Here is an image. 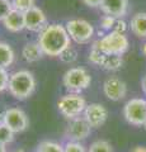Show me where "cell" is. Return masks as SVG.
<instances>
[{"mask_svg":"<svg viewBox=\"0 0 146 152\" xmlns=\"http://www.w3.org/2000/svg\"><path fill=\"white\" fill-rule=\"evenodd\" d=\"M81 1L89 8H99L102 5L103 0H81Z\"/></svg>","mask_w":146,"mask_h":152,"instance_id":"f546056e","label":"cell"},{"mask_svg":"<svg viewBox=\"0 0 146 152\" xmlns=\"http://www.w3.org/2000/svg\"><path fill=\"white\" fill-rule=\"evenodd\" d=\"M13 9L14 8H13L12 0H0V22H3Z\"/></svg>","mask_w":146,"mask_h":152,"instance_id":"484cf974","label":"cell"},{"mask_svg":"<svg viewBox=\"0 0 146 152\" xmlns=\"http://www.w3.org/2000/svg\"><path fill=\"white\" fill-rule=\"evenodd\" d=\"M122 65H123V58H122V56L106 55L101 67L106 71H117L122 67Z\"/></svg>","mask_w":146,"mask_h":152,"instance_id":"ac0fdd59","label":"cell"},{"mask_svg":"<svg viewBox=\"0 0 146 152\" xmlns=\"http://www.w3.org/2000/svg\"><path fill=\"white\" fill-rule=\"evenodd\" d=\"M3 26L7 31L12 33H19L23 29H26V22H24V13L18 12L15 9L9 13V15L3 20Z\"/></svg>","mask_w":146,"mask_h":152,"instance_id":"5bb4252c","label":"cell"},{"mask_svg":"<svg viewBox=\"0 0 146 152\" xmlns=\"http://www.w3.org/2000/svg\"><path fill=\"white\" fill-rule=\"evenodd\" d=\"M141 52H142V53L146 56V42L142 45V47H141Z\"/></svg>","mask_w":146,"mask_h":152,"instance_id":"836d02e7","label":"cell"},{"mask_svg":"<svg viewBox=\"0 0 146 152\" xmlns=\"http://www.w3.org/2000/svg\"><path fill=\"white\" fill-rule=\"evenodd\" d=\"M83 117L87 119L92 128H99L108 119V109L101 103H92L87 105Z\"/></svg>","mask_w":146,"mask_h":152,"instance_id":"8fae6325","label":"cell"},{"mask_svg":"<svg viewBox=\"0 0 146 152\" xmlns=\"http://www.w3.org/2000/svg\"><path fill=\"white\" fill-rule=\"evenodd\" d=\"M88 152H113L112 145L106 140H97L89 146Z\"/></svg>","mask_w":146,"mask_h":152,"instance_id":"7402d4cb","label":"cell"},{"mask_svg":"<svg viewBox=\"0 0 146 152\" xmlns=\"http://www.w3.org/2000/svg\"><path fill=\"white\" fill-rule=\"evenodd\" d=\"M4 112H5V110H0V122H3V115H4Z\"/></svg>","mask_w":146,"mask_h":152,"instance_id":"e575fe53","label":"cell"},{"mask_svg":"<svg viewBox=\"0 0 146 152\" xmlns=\"http://www.w3.org/2000/svg\"><path fill=\"white\" fill-rule=\"evenodd\" d=\"M13 152H24L23 150H15V151H13Z\"/></svg>","mask_w":146,"mask_h":152,"instance_id":"d590c367","label":"cell"},{"mask_svg":"<svg viewBox=\"0 0 146 152\" xmlns=\"http://www.w3.org/2000/svg\"><path fill=\"white\" fill-rule=\"evenodd\" d=\"M24 22H26V29L37 33H40L48 24L47 23V15L38 7H33L24 13Z\"/></svg>","mask_w":146,"mask_h":152,"instance_id":"7c38bea8","label":"cell"},{"mask_svg":"<svg viewBox=\"0 0 146 152\" xmlns=\"http://www.w3.org/2000/svg\"><path fill=\"white\" fill-rule=\"evenodd\" d=\"M125 119L134 126L146 124V100L141 98H134L123 107Z\"/></svg>","mask_w":146,"mask_h":152,"instance_id":"52a82bcc","label":"cell"},{"mask_svg":"<svg viewBox=\"0 0 146 152\" xmlns=\"http://www.w3.org/2000/svg\"><path fill=\"white\" fill-rule=\"evenodd\" d=\"M64 152H88L85 146L76 141H67L64 145Z\"/></svg>","mask_w":146,"mask_h":152,"instance_id":"d4e9b609","label":"cell"},{"mask_svg":"<svg viewBox=\"0 0 146 152\" xmlns=\"http://www.w3.org/2000/svg\"><path fill=\"white\" fill-rule=\"evenodd\" d=\"M0 152H8L5 145H1V143H0Z\"/></svg>","mask_w":146,"mask_h":152,"instance_id":"d6a6232c","label":"cell"},{"mask_svg":"<svg viewBox=\"0 0 146 152\" xmlns=\"http://www.w3.org/2000/svg\"><path fill=\"white\" fill-rule=\"evenodd\" d=\"M14 133L8 126H5L3 122H0V143L8 146L14 141Z\"/></svg>","mask_w":146,"mask_h":152,"instance_id":"603a6c76","label":"cell"},{"mask_svg":"<svg viewBox=\"0 0 146 152\" xmlns=\"http://www.w3.org/2000/svg\"><path fill=\"white\" fill-rule=\"evenodd\" d=\"M3 123L8 126L14 133H22L29 127V119L23 109L12 107L5 109L3 115Z\"/></svg>","mask_w":146,"mask_h":152,"instance_id":"ba28073f","label":"cell"},{"mask_svg":"<svg viewBox=\"0 0 146 152\" xmlns=\"http://www.w3.org/2000/svg\"><path fill=\"white\" fill-rule=\"evenodd\" d=\"M37 42L41 46L45 56L50 57H59L64 50L71 46V38L66 28L59 23L47 24L38 33Z\"/></svg>","mask_w":146,"mask_h":152,"instance_id":"6da1fadb","label":"cell"},{"mask_svg":"<svg viewBox=\"0 0 146 152\" xmlns=\"http://www.w3.org/2000/svg\"><path fill=\"white\" fill-rule=\"evenodd\" d=\"M104 57H106V55L93 43L92 48H90V52H89V56H88V61H89V62L101 67L102 64H103V60H104Z\"/></svg>","mask_w":146,"mask_h":152,"instance_id":"44dd1931","label":"cell"},{"mask_svg":"<svg viewBox=\"0 0 146 152\" xmlns=\"http://www.w3.org/2000/svg\"><path fill=\"white\" fill-rule=\"evenodd\" d=\"M144 127H145V128H146V124H145V126H144Z\"/></svg>","mask_w":146,"mask_h":152,"instance_id":"8d00e7d4","label":"cell"},{"mask_svg":"<svg viewBox=\"0 0 146 152\" xmlns=\"http://www.w3.org/2000/svg\"><path fill=\"white\" fill-rule=\"evenodd\" d=\"M45 56L43 51H42L41 46L38 45V42H28L23 46L22 48V57L23 60L28 64H34L38 62V61Z\"/></svg>","mask_w":146,"mask_h":152,"instance_id":"9a60e30c","label":"cell"},{"mask_svg":"<svg viewBox=\"0 0 146 152\" xmlns=\"http://www.w3.org/2000/svg\"><path fill=\"white\" fill-rule=\"evenodd\" d=\"M101 28L103 31H107V32H111L113 31V27H114V23H116V18L114 17H111V15H103L101 18Z\"/></svg>","mask_w":146,"mask_h":152,"instance_id":"4316f807","label":"cell"},{"mask_svg":"<svg viewBox=\"0 0 146 152\" xmlns=\"http://www.w3.org/2000/svg\"><path fill=\"white\" fill-rule=\"evenodd\" d=\"M9 77H10V74L8 72V70L4 67H0V93L8 90Z\"/></svg>","mask_w":146,"mask_h":152,"instance_id":"83f0119b","label":"cell"},{"mask_svg":"<svg viewBox=\"0 0 146 152\" xmlns=\"http://www.w3.org/2000/svg\"><path fill=\"white\" fill-rule=\"evenodd\" d=\"M103 93L112 102L122 100L127 94V85L118 76H109L103 84Z\"/></svg>","mask_w":146,"mask_h":152,"instance_id":"30bf717a","label":"cell"},{"mask_svg":"<svg viewBox=\"0 0 146 152\" xmlns=\"http://www.w3.org/2000/svg\"><path fill=\"white\" fill-rule=\"evenodd\" d=\"M94 45L104 55L122 56L128 50L130 42H128V38L126 37V34L111 31V32H108L107 34L101 37L98 41L94 42Z\"/></svg>","mask_w":146,"mask_h":152,"instance_id":"3957f363","label":"cell"},{"mask_svg":"<svg viewBox=\"0 0 146 152\" xmlns=\"http://www.w3.org/2000/svg\"><path fill=\"white\" fill-rule=\"evenodd\" d=\"M65 28H66L71 41L78 45L89 43L92 41V38L94 37V33H95V29H94L90 22L80 18L67 20L66 24H65Z\"/></svg>","mask_w":146,"mask_h":152,"instance_id":"8992f818","label":"cell"},{"mask_svg":"<svg viewBox=\"0 0 146 152\" xmlns=\"http://www.w3.org/2000/svg\"><path fill=\"white\" fill-rule=\"evenodd\" d=\"M92 133V127L87 122V119L83 115L76 117L74 119H70L66 131H65V137L67 138V141H76L81 142L85 138H88Z\"/></svg>","mask_w":146,"mask_h":152,"instance_id":"9c48e42d","label":"cell"},{"mask_svg":"<svg viewBox=\"0 0 146 152\" xmlns=\"http://www.w3.org/2000/svg\"><path fill=\"white\" fill-rule=\"evenodd\" d=\"M36 152H64V145L55 141H42L37 146Z\"/></svg>","mask_w":146,"mask_h":152,"instance_id":"d6986e66","label":"cell"},{"mask_svg":"<svg viewBox=\"0 0 146 152\" xmlns=\"http://www.w3.org/2000/svg\"><path fill=\"white\" fill-rule=\"evenodd\" d=\"M36 90V79L28 70H18L10 74L8 91L17 100H26L31 98Z\"/></svg>","mask_w":146,"mask_h":152,"instance_id":"7a4b0ae2","label":"cell"},{"mask_svg":"<svg viewBox=\"0 0 146 152\" xmlns=\"http://www.w3.org/2000/svg\"><path fill=\"white\" fill-rule=\"evenodd\" d=\"M99 8L106 15L121 19L126 15L128 10V0H103Z\"/></svg>","mask_w":146,"mask_h":152,"instance_id":"4fadbf2b","label":"cell"},{"mask_svg":"<svg viewBox=\"0 0 146 152\" xmlns=\"http://www.w3.org/2000/svg\"><path fill=\"white\" fill-rule=\"evenodd\" d=\"M127 29H128V26L127 23L123 20V19H116V23H114V27H113V31L117 32V33H122V34H126Z\"/></svg>","mask_w":146,"mask_h":152,"instance_id":"f1b7e54d","label":"cell"},{"mask_svg":"<svg viewBox=\"0 0 146 152\" xmlns=\"http://www.w3.org/2000/svg\"><path fill=\"white\" fill-rule=\"evenodd\" d=\"M92 84V76L84 67H70L62 76V85L69 93L81 94Z\"/></svg>","mask_w":146,"mask_h":152,"instance_id":"5b68a950","label":"cell"},{"mask_svg":"<svg viewBox=\"0 0 146 152\" xmlns=\"http://www.w3.org/2000/svg\"><path fill=\"white\" fill-rule=\"evenodd\" d=\"M131 152H146V147H144V146H136V147H134V148L131 150Z\"/></svg>","mask_w":146,"mask_h":152,"instance_id":"4dcf8cb0","label":"cell"},{"mask_svg":"<svg viewBox=\"0 0 146 152\" xmlns=\"http://www.w3.org/2000/svg\"><path fill=\"white\" fill-rule=\"evenodd\" d=\"M87 105L88 104L85 98L78 93H67L62 95L57 102V109L60 114L69 121L83 115Z\"/></svg>","mask_w":146,"mask_h":152,"instance_id":"277c9868","label":"cell"},{"mask_svg":"<svg viewBox=\"0 0 146 152\" xmlns=\"http://www.w3.org/2000/svg\"><path fill=\"white\" fill-rule=\"evenodd\" d=\"M59 58L61 60V62L71 65V64H74L75 61L79 58V52H78V50L75 48V47L69 46L66 50H64L62 52H61V55L59 56Z\"/></svg>","mask_w":146,"mask_h":152,"instance_id":"ffe728a7","label":"cell"},{"mask_svg":"<svg viewBox=\"0 0 146 152\" xmlns=\"http://www.w3.org/2000/svg\"><path fill=\"white\" fill-rule=\"evenodd\" d=\"M130 29L136 37L146 38V13H136L130 22Z\"/></svg>","mask_w":146,"mask_h":152,"instance_id":"2e32d148","label":"cell"},{"mask_svg":"<svg viewBox=\"0 0 146 152\" xmlns=\"http://www.w3.org/2000/svg\"><path fill=\"white\" fill-rule=\"evenodd\" d=\"M14 61H15V52L13 47L7 42L0 41V67H10Z\"/></svg>","mask_w":146,"mask_h":152,"instance_id":"e0dca14e","label":"cell"},{"mask_svg":"<svg viewBox=\"0 0 146 152\" xmlns=\"http://www.w3.org/2000/svg\"><path fill=\"white\" fill-rule=\"evenodd\" d=\"M12 4L15 10L26 13L29 9L36 7V0H12Z\"/></svg>","mask_w":146,"mask_h":152,"instance_id":"cb8c5ba5","label":"cell"},{"mask_svg":"<svg viewBox=\"0 0 146 152\" xmlns=\"http://www.w3.org/2000/svg\"><path fill=\"white\" fill-rule=\"evenodd\" d=\"M141 86H142V90H144V93L146 94V75L142 77V80H141Z\"/></svg>","mask_w":146,"mask_h":152,"instance_id":"1f68e13d","label":"cell"}]
</instances>
